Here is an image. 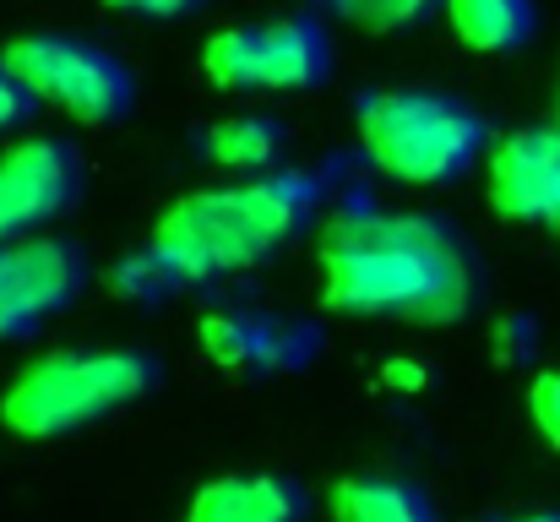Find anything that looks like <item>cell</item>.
<instances>
[{
    "mask_svg": "<svg viewBox=\"0 0 560 522\" xmlns=\"http://www.w3.org/2000/svg\"><path fill=\"white\" fill-rule=\"evenodd\" d=\"M479 300V256L441 212L349 207L322 229V305L332 316L457 327Z\"/></svg>",
    "mask_w": 560,
    "mask_h": 522,
    "instance_id": "6da1fadb",
    "label": "cell"
},
{
    "mask_svg": "<svg viewBox=\"0 0 560 522\" xmlns=\"http://www.w3.org/2000/svg\"><path fill=\"white\" fill-rule=\"evenodd\" d=\"M327 179L316 170H272L234 185H207L164 207L148 245L180 272V283H218L229 272L261 267L272 251L300 240L322 212Z\"/></svg>",
    "mask_w": 560,
    "mask_h": 522,
    "instance_id": "7a4b0ae2",
    "label": "cell"
},
{
    "mask_svg": "<svg viewBox=\"0 0 560 522\" xmlns=\"http://www.w3.org/2000/svg\"><path fill=\"white\" fill-rule=\"evenodd\" d=\"M153 381L159 364L142 348H55L5 381L0 425L16 441H60L142 403Z\"/></svg>",
    "mask_w": 560,
    "mask_h": 522,
    "instance_id": "3957f363",
    "label": "cell"
},
{
    "mask_svg": "<svg viewBox=\"0 0 560 522\" xmlns=\"http://www.w3.org/2000/svg\"><path fill=\"white\" fill-rule=\"evenodd\" d=\"M365 159L397 185H452L479 164L490 126L474 104L430 88H375L354 104Z\"/></svg>",
    "mask_w": 560,
    "mask_h": 522,
    "instance_id": "277c9868",
    "label": "cell"
},
{
    "mask_svg": "<svg viewBox=\"0 0 560 522\" xmlns=\"http://www.w3.org/2000/svg\"><path fill=\"white\" fill-rule=\"evenodd\" d=\"M332 71V44L316 16L240 22L201 44V77L223 93H305Z\"/></svg>",
    "mask_w": 560,
    "mask_h": 522,
    "instance_id": "5b68a950",
    "label": "cell"
},
{
    "mask_svg": "<svg viewBox=\"0 0 560 522\" xmlns=\"http://www.w3.org/2000/svg\"><path fill=\"white\" fill-rule=\"evenodd\" d=\"M5 66L27 82V93L82 126H109L131 109L137 88L120 55L77 33H22L5 49Z\"/></svg>",
    "mask_w": 560,
    "mask_h": 522,
    "instance_id": "8992f818",
    "label": "cell"
},
{
    "mask_svg": "<svg viewBox=\"0 0 560 522\" xmlns=\"http://www.w3.org/2000/svg\"><path fill=\"white\" fill-rule=\"evenodd\" d=\"M93 267L82 245L60 234L33 240H0V344L33 338L44 322L71 311L88 289Z\"/></svg>",
    "mask_w": 560,
    "mask_h": 522,
    "instance_id": "52a82bcc",
    "label": "cell"
},
{
    "mask_svg": "<svg viewBox=\"0 0 560 522\" xmlns=\"http://www.w3.org/2000/svg\"><path fill=\"white\" fill-rule=\"evenodd\" d=\"M82 190V164L66 137H22L0 153V240L49 234Z\"/></svg>",
    "mask_w": 560,
    "mask_h": 522,
    "instance_id": "ba28073f",
    "label": "cell"
},
{
    "mask_svg": "<svg viewBox=\"0 0 560 522\" xmlns=\"http://www.w3.org/2000/svg\"><path fill=\"white\" fill-rule=\"evenodd\" d=\"M196 338L207 348V359L229 375H283L316 359V327L294 322V316H272L256 305H218L201 316Z\"/></svg>",
    "mask_w": 560,
    "mask_h": 522,
    "instance_id": "9c48e42d",
    "label": "cell"
},
{
    "mask_svg": "<svg viewBox=\"0 0 560 522\" xmlns=\"http://www.w3.org/2000/svg\"><path fill=\"white\" fill-rule=\"evenodd\" d=\"M485 201L506 223H545L560 212V126H523L490 148Z\"/></svg>",
    "mask_w": 560,
    "mask_h": 522,
    "instance_id": "30bf717a",
    "label": "cell"
},
{
    "mask_svg": "<svg viewBox=\"0 0 560 522\" xmlns=\"http://www.w3.org/2000/svg\"><path fill=\"white\" fill-rule=\"evenodd\" d=\"M311 496L289 474H223L207 479L186 507V522H305Z\"/></svg>",
    "mask_w": 560,
    "mask_h": 522,
    "instance_id": "8fae6325",
    "label": "cell"
},
{
    "mask_svg": "<svg viewBox=\"0 0 560 522\" xmlns=\"http://www.w3.org/2000/svg\"><path fill=\"white\" fill-rule=\"evenodd\" d=\"M332 522H441L430 490L402 474H343L327 496Z\"/></svg>",
    "mask_w": 560,
    "mask_h": 522,
    "instance_id": "7c38bea8",
    "label": "cell"
},
{
    "mask_svg": "<svg viewBox=\"0 0 560 522\" xmlns=\"http://www.w3.org/2000/svg\"><path fill=\"white\" fill-rule=\"evenodd\" d=\"M446 22L474 55H517L534 38V0H446Z\"/></svg>",
    "mask_w": 560,
    "mask_h": 522,
    "instance_id": "4fadbf2b",
    "label": "cell"
},
{
    "mask_svg": "<svg viewBox=\"0 0 560 522\" xmlns=\"http://www.w3.org/2000/svg\"><path fill=\"white\" fill-rule=\"evenodd\" d=\"M283 148H289V131L283 120L272 115H234V120H218L207 126L201 137V153L229 174H272L283 170Z\"/></svg>",
    "mask_w": 560,
    "mask_h": 522,
    "instance_id": "5bb4252c",
    "label": "cell"
},
{
    "mask_svg": "<svg viewBox=\"0 0 560 522\" xmlns=\"http://www.w3.org/2000/svg\"><path fill=\"white\" fill-rule=\"evenodd\" d=\"M104 283L115 289V294H126V300H164V294H175V289H186L180 283V272L153 251V245H142V251H126L109 272H104Z\"/></svg>",
    "mask_w": 560,
    "mask_h": 522,
    "instance_id": "9a60e30c",
    "label": "cell"
},
{
    "mask_svg": "<svg viewBox=\"0 0 560 522\" xmlns=\"http://www.w3.org/2000/svg\"><path fill=\"white\" fill-rule=\"evenodd\" d=\"M327 5L365 33H402V27H419L435 11H446V0H327Z\"/></svg>",
    "mask_w": 560,
    "mask_h": 522,
    "instance_id": "2e32d148",
    "label": "cell"
},
{
    "mask_svg": "<svg viewBox=\"0 0 560 522\" xmlns=\"http://www.w3.org/2000/svg\"><path fill=\"white\" fill-rule=\"evenodd\" d=\"M528 419H534V430L560 452V370L534 375V386H528Z\"/></svg>",
    "mask_w": 560,
    "mask_h": 522,
    "instance_id": "e0dca14e",
    "label": "cell"
},
{
    "mask_svg": "<svg viewBox=\"0 0 560 522\" xmlns=\"http://www.w3.org/2000/svg\"><path fill=\"white\" fill-rule=\"evenodd\" d=\"M33 109H38V98L27 93V82H22V77L5 66V55H0V137H5V131H16Z\"/></svg>",
    "mask_w": 560,
    "mask_h": 522,
    "instance_id": "ac0fdd59",
    "label": "cell"
},
{
    "mask_svg": "<svg viewBox=\"0 0 560 522\" xmlns=\"http://www.w3.org/2000/svg\"><path fill=\"white\" fill-rule=\"evenodd\" d=\"M109 11H126V16H153V22H175V16H190L201 11L207 0H104Z\"/></svg>",
    "mask_w": 560,
    "mask_h": 522,
    "instance_id": "d6986e66",
    "label": "cell"
},
{
    "mask_svg": "<svg viewBox=\"0 0 560 522\" xmlns=\"http://www.w3.org/2000/svg\"><path fill=\"white\" fill-rule=\"evenodd\" d=\"M506 522H560V507H539V512H517Z\"/></svg>",
    "mask_w": 560,
    "mask_h": 522,
    "instance_id": "ffe728a7",
    "label": "cell"
},
{
    "mask_svg": "<svg viewBox=\"0 0 560 522\" xmlns=\"http://www.w3.org/2000/svg\"><path fill=\"white\" fill-rule=\"evenodd\" d=\"M556 104H560V93H556ZM556 126H560V120H556Z\"/></svg>",
    "mask_w": 560,
    "mask_h": 522,
    "instance_id": "44dd1931",
    "label": "cell"
}]
</instances>
